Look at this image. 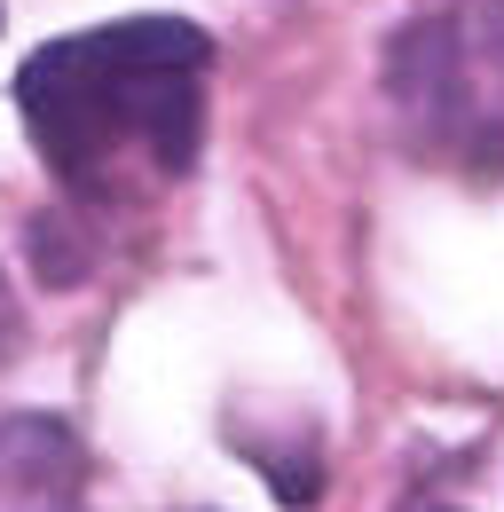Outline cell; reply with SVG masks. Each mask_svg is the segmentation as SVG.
Here are the masks:
<instances>
[{
    "label": "cell",
    "mask_w": 504,
    "mask_h": 512,
    "mask_svg": "<svg viewBox=\"0 0 504 512\" xmlns=\"http://www.w3.org/2000/svg\"><path fill=\"white\" fill-rule=\"evenodd\" d=\"M205 71V24L119 16L32 48L16 64V111L48 182L71 205L134 213L142 197L189 182L205 150Z\"/></svg>",
    "instance_id": "1"
},
{
    "label": "cell",
    "mask_w": 504,
    "mask_h": 512,
    "mask_svg": "<svg viewBox=\"0 0 504 512\" xmlns=\"http://www.w3.org/2000/svg\"><path fill=\"white\" fill-rule=\"evenodd\" d=\"M87 442L48 410L0 418V512H95L87 505Z\"/></svg>",
    "instance_id": "3"
},
{
    "label": "cell",
    "mask_w": 504,
    "mask_h": 512,
    "mask_svg": "<svg viewBox=\"0 0 504 512\" xmlns=\"http://www.w3.org/2000/svg\"><path fill=\"white\" fill-rule=\"evenodd\" d=\"M24 355V308H16V292H8V276H0V371Z\"/></svg>",
    "instance_id": "4"
},
{
    "label": "cell",
    "mask_w": 504,
    "mask_h": 512,
    "mask_svg": "<svg viewBox=\"0 0 504 512\" xmlns=\"http://www.w3.org/2000/svg\"><path fill=\"white\" fill-rule=\"evenodd\" d=\"M0 24H8V8H0Z\"/></svg>",
    "instance_id": "5"
},
{
    "label": "cell",
    "mask_w": 504,
    "mask_h": 512,
    "mask_svg": "<svg viewBox=\"0 0 504 512\" xmlns=\"http://www.w3.org/2000/svg\"><path fill=\"white\" fill-rule=\"evenodd\" d=\"M386 111L426 166L504 182V0H465L394 32Z\"/></svg>",
    "instance_id": "2"
},
{
    "label": "cell",
    "mask_w": 504,
    "mask_h": 512,
    "mask_svg": "<svg viewBox=\"0 0 504 512\" xmlns=\"http://www.w3.org/2000/svg\"><path fill=\"white\" fill-rule=\"evenodd\" d=\"M434 512H441V505H434Z\"/></svg>",
    "instance_id": "6"
}]
</instances>
